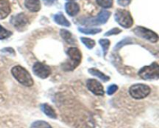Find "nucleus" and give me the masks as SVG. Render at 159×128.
Returning <instances> with one entry per match:
<instances>
[{"instance_id":"6","label":"nucleus","mask_w":159,"mask_h":128,"mask_svg":"<svg viewBox=\"0 0 159 128\" xmlns=\"http://www.w3.org/2000/svg\"><path fill=\"white\" fill-rule=\"evenodd\" d=\"M134 32L138 36L141 37L143 39L149 40L152 43H157L158 40V34L154 32L153 31L150 30L146 28L141 27V26H138L134 29Z\"/></svg>"},{"instance_id":"14","label":"nucleus","mask_w":159,"mask_h":128,"mask_svg":"<svg viewBox=\"0 0 159 128\" xmlns=\"http://www.w3.org/2000/svg\"><path fill=\"white\" fill-rule=\"evenodd\" d=\"M54 19L55 21V23H57V24L61 25V26H70V23L68 21L66 18L65 17V15H63L62 12H58L57 14L54 15Z\"/></svg>"},{"instance_id":"1","label":"nucleus","mask_w":159,"mask_h":128,"mask_svg":"<svg viewBox=\"0 0 159 128\" xmlns=\"http://www.w3.org/2000/svg\"><path fill=\"white\" fill-rule=\"evenodd\" d=\"M12 76L14 78L23 84V86H31L34 84V80L31 77L30 74L29 73L27 70L25 68L22 67L20 66H16L11 70Z\"/></svg>"},{"instance_id":"13","label":"nucleus","mask_w":159,"mask_h":128,"mask_svg":"<svg viewBox=\"0 0 159 128\" xmlns=\"http://www.w3.org/2000/svg\"><path fill=\"white\" fill-rule=\"evenodd\" d=\"M110 15V12H108V11L107 10H102L100 12V13L99 14L97 18L96 19L94 23H93V25L104 24V23H106L107 22Z\"/></svg>"},{"instance_id":"26","label":"nucleus","mask_w":159,"mask_h":128,"mask_svg":"<svg viewBox=\"0 0 159 128\" xmlns=\"http://www.w3.org/2000/svg\"><path fill=\"white\" fill-rule=\"evenodd\" d=\"M131 0H117V2L120 6H127L130 4Z\"/></svg>"},{"instance_id":"22","label":"nucleus","mask_w":159,"mask_h":128,"mask_svg":"<svg viewBox=\"0 0 159 128\" xmlns=\"http://www.w3.org/2000/svg\"><path fill=\"white\" fill-rule=\"evenodd\" d=\"M79 30L81 32L85 34H96L101 32V29H83V28H79Z\"/></svg>"},{"instance_id":"24","label":"nucleus","mask_w":159,"mask_h":128,"mask_svg":"<svg viewBox=\"0 0 159 128\" xmlns=\"http://www.w3.org/2000/svg\"><path fill=\"white\" fill-rule=\"evenodd\" d=\"M121 32V30L118 28H114V29H112L111 30L108 31L107 32H106L105 35L106 36H108V35H116V34H119Z\"/></svg>"},{"instance_id":"12","label":"nucleus","mask_w":159,"mask_h":128,"mask_svg":"<svg viewBox=\"0 0 159 128\" xmlns=\"http://www.w3.org/2000/svg\"><path fill=\"white\" fill-rule=\"evenodd\" d=\"M25 6L30 12H37L40 9V0H25Z\"/></svg>"},{"instance_id":"21","label":"nucleus","mask_w":159,"mask_h":128,"mask_svg":"<svg viewBox=\"0 0 159 128\" xmlns=\"http://www.w3.org/2000/svg\"><path fill=\"white\" fill-rule=\"evenodd\" d=\"M12 35V32L10 31H8L5 28L0 25V39H4L8 38Z\"/></svg>"},{"instance_id":"3","label":"nucleus","mask_w":159,"mask_h":128,"mask_svg":"<svg viewBox=\"0 0 159 128\" xmlns=\"http://www.w3.org/2000/svg\"><path fill=\"white\" fill-rule=\"evenodd\" d=\"M139 76L143 80H158L159 77V66L156 62L150 66H144L140 69Z\"/></svg>"},{"instance_id":"9","label":"nucleus","mask_w":159,"mask_h":128,"mask_svg":"<svg viewBox=\"0 0 159 128\" xmlns=\"http://www.w3.org/2000/svg\"><path fill=\"white\" fill-rule=\"evenodd\" d=\"M86 86L88 89L93 93L94 94L97 96H102L104 95V89L102 85L94 79H90L88 80L86 83Z\"/></svg>"},{"instance_id":"2","label":"nucleus","mask_w":159,"mask_h":128,"mask_svg":"<svg viewBox=\"0 0 159 128\" xmlns=\"http://www.w3.org/2000/svg\"><path fill=\"white\" fill-rule=\"evenodd\" d=\"M70 61L65 63V66H63L65 70H73L75 69L81 63L82 60V54L80 50L76 47L69 48L67 51Z\"/></svg>"},{"instance_id":"16","label":"nucleus","mask_w":159,"mask_h":128,"mask_svg":"<svg viewBox=\"0 0 159 128\" xmlns=\"http://www.w3.org/2000/svg\"><path fill=\"white\" fill-rule=\"evenodd\" d=\"M60 35H61L62 38L68 43V44H73V43H75L74 38H73V35L69 31L66 30V29H61L60 31Z\"/></svg>"},{"instance_id":"7","label":"nucleus","mask_w":159,"mask_h":128,"mask_svg":"<svg viewBox=\"0 0 159 128\" xmlns=\"http://www.w3.org/2000/svg\"><path fill=\"white\" fill-rule=\"evenodd\" d=\"M33 71L34 74L41 79H45L50 76L51 72V68L44 63L37 62L33 66Z\"/></svg>"},{"instance_id":"5","label":"nucleus","mask_w":159,"mask_h":128,"mask_svg":"<svg viewBox=\"0 0 159 128\" xmlns=\"http://www.w3.org/2000/svg\"><path fill=\"white\" fill-rule=\"evenodd\" d=\"M151 92V89L148 86L145 84H135L130 86L129 89L130 95L133 98L140 100L144 99L149 95Z\"/></svg>"},{"instance_id":"17","label":"nucleus","mask_w":159,"mask_h":128,"mask_svg":"<svg viewBox=\"0 0 159 128\" xmlns=\"http://www.w3.org/2000/svg\"><path fill=\"white\" fill-rule=\"evenodd\" d=\"M89 72L92 75L96 76L99 77L100 80H102V81H104V82H107L110 80V77H109L108 76L105 75V74L102 73V72H100V71L98 70V69H94V68H92V69H89Z\"/></svg>"},{"instance_id":"28","label":"nucleus","mask_w":159,"mask_h":128,"mask_svg":"<svg viewBox=\"0 0 159 128\" xmlns=\"http://www.w3.org/2000/svg\"><path fill=\"white\" fill-rule=\"evenodd\" d=\"M68 1H70V0H68Z\"/></svg>"},{"instance_id":"8","label":"nucleus","mask_w":159,"mask_h":128,"mask_svg":"<svg viewBox=\"0 0 159 128\" xmlns=\"http://www.w3.org/2000/svg\"><path fill=\"white\" fill-rule=\"evenodd\" d=\"M28 23H29V20L24 13L17 14L11 19V23L19 31H23V29L27 26Z\"/></svg>"},{"instance_id":"25","label":"nucleus","mask_w":159,"mask_h":128,"mask_svg":"<svg viewBox=\"0 0 159 128\" xmlns=\"http://www.w3.org/2000/svg\"><path fill=\"white\" fill-rule=\"evenodd\" d=\"M118 89V86L115 84H112L110 85V86L108 87V89H107V93L109 95H113L115 92Z\"/></svg>"},{"instance_id":"18","label":"nucleus","mask_w":159,"mask_h":128,"mask_svg":"<svg viewBox=\"0 0 159 128\" xmlns=\"http://www.w3.org/2000/svg\"><path fill=\"white\" fill-rule=\"evenodd\" d=\"M30 128H52L49 123H48L45 121H42V120H38L36 121L31 125Z\"/></svg>"},{"instance_id":"19","label":"nucleus","mask_w":159,"mask_h":128,"mask_svg":"<svg viewBox=\"0 0 159 128\" xmlns=\"http://www.w3.org/2000/svg\"><path fill=\"white\" fill-rule=\"evenodd\" d=\"M99 44H100L101 46H102L104 56H106L107 53V51H108L109 49V47H110V40L107 39H102L99 40Z\"/></svg>"},{"instance_id":"27","label":"nucleus","mask_w":159,"mask_h":128,"mask_svg":"<svg viewBox=\"0 0 159 128\" xmlns=\"http://www.w3.org/2000/svg\"><path fill=\"white\" fill-rule=\"evenodd\" d=\"M57 0H43V3L47 6H51V5L54 4Z\"/></svg>"},{"instance_id":"4","label":"nucleus","mask_w":159,"mask_h":128,"mask_svg":"<svg viewBox=\"0 0 159 128\" xmlns=\"http://www.w3.org/2000/svg\"><path fill=\"white\" fill-rule=\"evenodd\" d=\"M115 20L118 24L124 28H130L133 26L134 20L130 12L124 9H117L115 12Z\"/></svg>"},{"instance_id":"10","label":"nucleus","mask_w":159,"mask_h":128,"mask_svg":"<svg viewBox=\"0 0 159 128\" xmlns=\"http://www.w3.org/2000/svg\"><path fill=\"white\" fill-rule=\"evenodd\" d=\"M11 8L8 0H0V19H3L10 13Z\"/></svg>"},{"instance_id":"11","label":"nucleus","mask_w":159,"mask_h":128,"mask_svg":"<svg viewBox=\"0 0 159 128\" xmlns=\"http://www.w3.org/2000/svg\"><path fill=\"white\" fill-rule=\"evenodd\" d=\"M65 10L70 16H75L79 12V5L74 2H69L65 4Z\"/></svg>"},{"instance_id":"23","label":"nucleus","mask_w":159,"mask_h":128,"mask_svg":"<svg viewBox=\"0 0 159 128\" xmlns=\"http://www.w3.org/2000/svg\"><path fill=\"white\" fill-rule=\"evenodd\" d=\"M81 40H82V43H83L86 46V47L89 48V49H92V48L94 47L95 45H96V43H95L94 40L91 39L89 38H81Z\"/></svg>"},{"instance_id":"20","label":"nucleus","mask_w":159,"mask_h":128,"mask_svg":"<svg viewBox=\"0 0 159 128\" xmlns=\"http://www.w3.org/2000/svg\"><path fill=\"white\" fill-rule=\"evenodd\" d=\"M96 2L101 7H103L105 9L110 8L113 6V0H96Z\"/></svg>"},{"instance_id":"15","label":"nucleus","mask_w":159,"mask_h":128,"mask_svg":"<svg viewBox=\"0 0 159 128\" xmlns=\"http://www.w3.org/2000/svg\"><path fill=\"white\" fill-rule=\"evenodd\" d=\"M41 109L47 116H48V117H51V118H53V119L57 118V114H56V112L54 111V109H53V108L51 107L50 105L46 104V103H44V104H42L41 105Z\"/></svg>"}]
</instances>
